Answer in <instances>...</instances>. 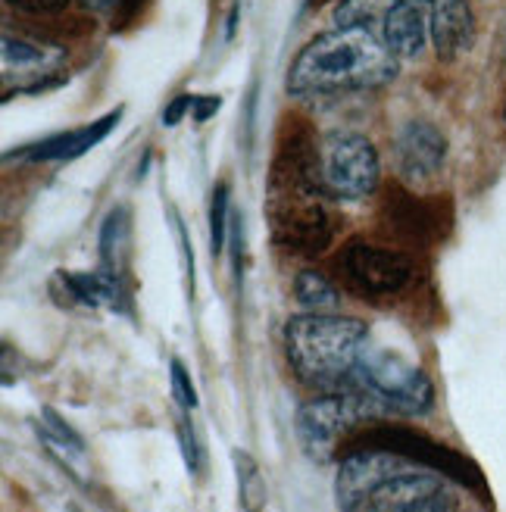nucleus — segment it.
<instances>
[{
  "label": "nucleus",
  "mask_w": 506,
  "mask_h": 512,
  "mask_svg": "<svg viewBox=\"0 0 506 512\" xmlns=\"http://www.w3.org/2000/svg\"><path fill=\"white\" fill-rule=\"evenodd\" d=\"M397 54L369 29H335L316 35L288 72V94L325 97L382 88L397 75Z\"/></svg>",
  "instance_id": "nucleus-1"
},
{
  "label": "nucleus",
  "mask_w": 506,
  "mask_h": 512,
  "mask_svg": "<svg viewBox=\"0 0 506 512\" xmlns=\"http://www.w3.org/2000/svg\"><path fill=\"white\" fill-rule=\"evenodd\" d=\"M369 328L353 316L303 313L285 325V356L291 372L307 388H335L357 372Z\"/></svg>",
  "instance_id": "nucleus-2"
},
{
  "label": "nucleus",
  "mask_w": 506,
  "mask_h": 512,
  "mask_svg": "<svg viewBox=\"0 0 506 512\" xmlns=\"http://www.w3.org/2000/svg\"><path fill=\"white\" fill-rule=\"evenodd\" d=\"M353 381L360 391L369 394L378 406L388 413L403 416H425L435 406V384L419 366L407 363L403 356H394L388 350L366 347L363 360L353 372Z\"/></svg>",
  "instance_id": "nucleus-3"
},
{
  "label": "nucleus",
  "mask_w": 506,
  "mask_h": 512,
  "mask_svg": "<svg viewBox=\"0 0 506 512\" xmlns=\"http://www.w3.org/2000/svg\"><path fill=\"white\" fill-rule=\"evenodd\" d=\"M378 409L382 406L363 391L322 394L297 409V422H294L297 441L313 463H328L338 450L341 434H347L353 425H360L363 419L378 413Z\"/></svg>",
  "instance_id": "nucleus-4"
},
{
  "label": "nucleus",
  "mask_w": 506,
  "mask_h": 512,
  "mask_svg": "<svg viewBox=\"0 0 506 512\" xmlns=\"http://www.w3.org/2000/svg\"><path fill=\"white\" fill-rule=\"evenodd\" d=\"M319 169L325 191H332L341 200L369 197L382 178L378 150L357 132H328L319 147Z\"/></svg>",
  "instance_id": "nucleus-5"
},
{
  "label": "nucleus",
  "mask_w": 506,
  "mask_h": 512,
  "mask_svg": "<svg viewBox=\"0 0 506 512\" xmlns=\"http://www.w3.org/2000/svg\"><path fill=\"white\" fill-rule=\"evenodd\" d=\"M338 269L347 285L363 297H388L413 281V260L400 250L375 247L366 241H350L341 250Z\"/></svg>",
  "instance_id": "nucleus-6"
},
{
  "label": "nucleus",
  "mask_w": 506,
  "mask_h": 512,
  "mask_svg": "<svg viewBox=\"0 0 506 512\" xmlns=\"http://www.w3.org/2000/svg\"><path fill=\"white\" fill-rule=\"evenodd\" d=\"M363 447H382V450H391L403 459H410V463H419V466H428L432 472H441L447 481H457V484H466L472 491H482L485 494V478L482 472L475 469L472 459H466L463 453L450 450L432 438H425L419 431H410V428H382V431H372L363 438Z\"/></svg>",
  "instance_id": "nucleus-7"
},
{
  "label": "nucleus",
  "mask_w": 506,
  "mask_h": 512,
  "mask_svg": "<svg viewBox=\"0 0 506 512\" xmlns=\"http://www.w3.org/2000/svg\"><path fill=\"white\" fill-rule=\"evenodd\" d=\"M410 469V459H403L382 447H357L350 450L335 478V503L341 512L363 509L385 484Z\"/></svg>",
  "instance_id": "nucleus-8"
},
{
  "label": "nucleus",
  "mask_w": 506,
  "mask_h": 512,
  "mask_svg": "<svg viewBox=\"0 0 506 512\" xmlns=\"http://www.w3.org/2000/svg\"><path fill=\"white\" fill-rule=\"evenodd\" d=\"M460 500L450 491V484L432 472H413L391 478L378 491L363 512H457Z\"/></svg>",
  "instance_id": "nucleus-9"
},
{
  "label": "nucleus",
  "mask_w": 506,
  "mask_h": 512,
  "mask_svg": "<svg viewBox=\"0 0 506 512\" xmlns=\"http://www.w3.org/2000/svg\"><path fill=\"white\" fill-rule=\"evenodd\" d=\"M394 153H397V169L407 182H428L447 163V138L435 122L410 119L397 132Z\"/></svg>",
  "instance_id": "nucleus-10"
},
{
  "label": "nucleus",
  "mask_w": 506,
  "mask_h": 512,
  "mask_svg": "<svg viewBox=\"0 0 506 512\" xmlns=\"http://www.w3.org/2000/svg\"><path fill=\"white\" fill-rule=\"evenodd\" d=\"M428 35L441 60H457L475 41L472 0H428Z\"/></svg>",
  "instance_id": "nucleus-11"
},
{
  "label": "nucleus",
  "mask_w": 506,
  "mask_h": 512,
  "mask_svg": "<svg viewBox=\"0 0 506 512\" xmlns=\"http://www.w3.org/2000/svg\"><path fill=\"white\" fill-rule=\"evenodd\" d=\"M382 38L400 60L422 57L428 35V0H391V10L382 25Z\"/></svg>",
  "instance_id": "nucleus-12"
},
{
  "label": "nucleus",
  "mask_w": 506,
  "mask_h": 512,
  "mask_svg": "<svg viewBox=\"0 0 506 512\" xmlns=\"http://www.w3.org/2000/svg\"><path fill=\"white\" fill-rule=\"evenodd\" d=\"M122 110L116 107L113 113L100 116L97 122L85 125V128H72V132H60V135H50L44 141H38L35 147H29V160L35 163H54V160H79L82 153H88L91 147H97L104 138H110V132L119 125Z\"/></svg>",
  "instance_id": "nucleus-13"
},
{
  "label": "nucleus",
  "mask_w": 506,
  "mask_h": 512,
  "mask_svg": "<svg viewBox=\"0 0 506 512\" xmlns=\"http://www.w3.org/2000/svg\"><path fill=\"white\" fill-rule=\"evenodd\" d=\"M54 288H63L66 297L63 303H79V306H110V310H122V288L119 275L104 269V272H69L57 275Z\"/></svg>",
  "instance_id": "nucleus-14"
},
{
  "label": "nucleus",
  "mask_w": 506,
  "mask_h": 512,
  "mask_svg": "<svg viewBox=\"0 0 506 512\" xmlns=\"http://www.w3.org/2000/svg\"><path fill=\"white\" fill-rule=\"evenodd\" d=\"M391 10V0H344L335 10L338 29H369L382 35L385 16Z\"/></svg>",
  "instance_id": "nucleus-15"
},
{
  "label": "nucleus",
  "mask_w": 506,
  "mask_h": 512,
  "mask_svg": "<svg viewBox=\"0 0 506 512\" xmlns=\"http://www.w3.org/2000/svg\"><path fill=\"white\" fill-rule=\"evenodd\" d=\"M294 297L300 306H307L310 313H325V310H332V306H338L341 294L338 288L328 281L325 275L307 269V272H297L294 278Z\"/></svg>",
  "instance_id": "nucleus-16"
},
{
  "label": "nucleus",
  "mask_w": 506,
  "mask_h": 512,
  "mask_svg": "<svg viewBox=\"0 0 506 512\" xmlns=\"http://www.w3.org/2000/svg\"><path fill=\"white\" fill-rule=\"evenodd\" d=\"M235 472H238V497L247 512H260L266 506V478L260 466L253 463V456L247 450H235Z\"/></svg>",
  "instance_id": "nucleus-17"
},
{
  "label": "nucleus",
  "mask_w": 506,
  "mask_h": 512,
  "mask_svg": "<svg viewBox=\"0 0 506 512\" xmlns=\"http://www.w3.org/2000/svg\"><path fill=\"white\" fill-rule=\"evenodd\" d=\"M41 419H44V428H41L38 434H41V438H44L50 447L63 450L66 456H85V441L72 431L69 422H63V419L54 413V409L47 406L44 413H41Z\"/></svg>",
  "instance_id": "nucleus-18"
},
{
  "label": "nucleus",
  "mask_w": 506,
  "mask_h": 512,
  "mask_svg": "<svg viewBox=\"0 0 506 512\" xmlns=\"http://www.w3.org/2000/svg\"><path fill=\"white\" fill-rule=\"evenodd\" d=\"M125 232H129V213H125V207L110 210V216L104 219V225H100V256H104L107 266L116 263Z\"/></svg>",
  "instance_id": "nucleus-19"
},
{
  "label": "nucleus",
  "mask_w": 506,
  "mask_h": 512,
  "mask_svg": "<svg viewBox=\"0 0 506 512\" xmlns=\"http://www.w3.org/2000/svg\"><path fill=\"white\" fill-rule=\"evenodd\" d=\"M229 210H232V203H229V188L219 185L213 191V210H210V250L213 256H219L225 250V238H229Z\"/></svg>",
  "instance_id": "nucleus-20"
},
{
  "label": "nucleus",
  "mask_w": 506,
  "mask_h": 512,
  "mask_svg": "<svg viewBox=\"0 0 506 512\" xmlns=\"http://www.w3.org/2000/svg\"><path fill=\"white\" fill-rule=\"evenodd\" d=\"M4 66L7 69H29V66H41L44 54H41V47L29 44V41H22V38H13V35H4Z\"/></svg>",
  "instance_id": "nucleus-21"
},
{
  "label": "nucleus",
  "mask_w": 506,
  "mask_h": 512,
  "mask_svg": "<svg viewBox=\"0 0 506 512\" xmlns=\"http://www.w3.org/2000/svg\"><path fill=\"white\" fill-rule=\"evenodd\" d=\"M169 384H172V397H175V403H179V406L185 409V413L197 406V391H194L191 372H188L179 360H172V363H169Z\"/></svg>",
  "instance_id": "nucleus-22"
},
{
  "label": "nucleus",
  "mask_w": 506,
  "mask_h": 512,
  "mask_svg": "<svg viewBox=\"0 0 506 512\" xmlns=\"http://www.w3.org/2000/svg\"><path fill=\"white\" fill-rule=\"evenodd\" d=\"M179 441H182V453H185V466L191 475L200 472V447L194 441V428L188 425V419H179Z\"/></svg>",
  "instance_id": "nucleus-23"
},
{
  "label": "nucleus",
  "mask_w": 506,
  "mask_h": 512,
  "mask_svg": "<svg viewBox=\"0 0 506 512\" xmlns=\"http://www.w3.org/2000/svg\"><path fill=\"white\" fill-rule=\"evenodd\" d=\"M194 94H182V97H175L172 104L163 110V125H179L182 122V116L188 113V110H194Z\"/></svg>",
  "instance_id": "nucleus-24"
},
{
  "label": "nucleus",
  "mask_w": 506,
  "mask_h": 512,
  "mask_svg": "<svg viewBox=\"0 0 506 512\" xmlns=\"http://www.w3.org/2000/svg\"><path fill=\"white\" fill-rule=\"evenodd\" d=\"M7 4H13L25 13H60L69 0H7Z\"/></svg>",
  "instance_id": "nucleus-25"
},
{
  "label": "nucleus",
  "mask_w": 506,
  "mask_h": 512,
  "mask_svg": "<svg viewBox=\"0 0 506 512\" xmlns=\"http://www.w3.org/2000/svg\"><path fill=\"white\" fill-rule=\"evenodd\" d=\"M144 4L147 0H119V10H116V25H129L141 10H144Z\"/></svg>",
  "instance_id": "nucleus-26"
},
{
  "label": "nucleus",
  "mask_w": 506,
  "mask_h": 512,
  "mask_svg": "<svg viewBox=\"0 0 506 512\" xmlns=\"http://www.w3.org/2000/svg\"><path fill=\"white\" fill-rule=\"evenodd\" d=\"M219 104H222L219 97H197V100H194V110H191V113H194V119H197V122H204V119H210V116L219 110Z\"/></svg>",
  "instance_id": "nucleus-27"
},
{
  "label": "nucleus",
  "mask_w": 506,
  "mask_h": 512,
  "mask_svg": "<svg viewBox=\"0 0 506 512\" xmlns=\"http://www.w3.org/2000/svg\"><path fill=\"white\" fill-rule=\"evenodd\" d=\"M82 7H88L91 13H116L119 10V0H82Z\"/></svg>",
  "instance_id": "nucleus-28"
}]
</instances>
